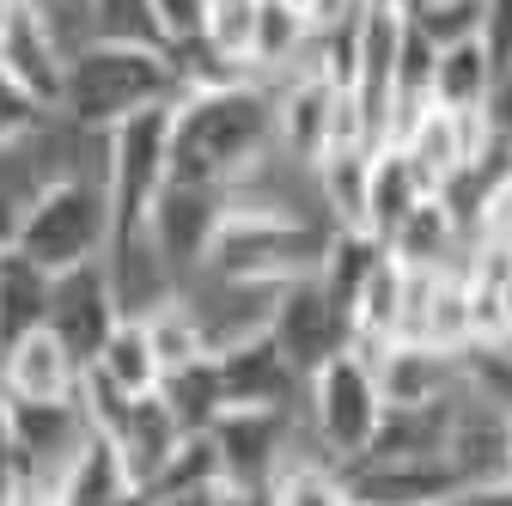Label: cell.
<instances>
[{
	"mask_svg": "<svg viewBox=\"0 0 512 506\" xmlns=\"http://www.w3.org/2000/svg\"><path fill=\"white\" fill-rule=\"evenodd\" d=\"M128 318V305L110 281L104 263H86V269H68L55 275V299H49V330L68 342L86 366L98 360V348L110 342V330Z\"/></svg>",
	"mask_w": 512,
	"mask_h": 506,
	"instance_id": "cell-11",
	"label": "cell"
},
{
	"mask_svg": "<svg viewBox=\"0 0 512 506\" xmlns=\"http://www.w3.org/2000/svg\"><path fill=\"white\" fill-rule=\"evenodd\" d=\"M214 446L226 464L232 494H263L275 470L287 464V439H293V409H226L214 427Z\"/></svg>",
	"mask_w": 512,
	"mask_h": 506,
	"instance_id": "cell-9",
	"label": "cell"
},
{
	"mask_svg": "<svg viewBox=\"0 0 512 506\" xmlns=\"http://www.w3.org/2000/svg\"><path fill=\"white\" fill-rule=\"evenodd\" d=\"M348 500L354 506H458L482 482L458 464V452L439 458H366L348 464Z\"/></svg>",
	"mask_w": 512,
	"mask_h": 506,
	"instance_id": "cell-6",
	"label": "cell"
},
{
	"mask_svg": "<svg viewBox=\"0 0 512 506\" xmlns=\"http://www.w3.org/2000/svg\"><path fill=\"white\" fill-rule=\"evenodd\" d=\"M0 61L13 68L19 86H31L43 98V110H61L68 104V49H61V37L43 25V13L25 0V13L13 19V31L0 37Z\"/></svg>",
	"mask_w": 512,
	"mask_h": 506,
	"instance_id": "cell-14",
	"label": "cell"
},
{
	"mask_svg": "<svg viewBox=\"0 0 512 506\" xmlns=\"http://www.w3.org/2000/svg\"><path fill=\"white\" fill-rule=\"evenodd\" d=\"M43 98L31 92V86H19L13 80V68L0 61V153H13V147H25L37 129H43Z\"/></svg>",
	"mask_w": 512,
	"mask_h": 506,
	"instance_id": "cell-26",
	"label": "cell"
},
{
	"mask_svg": "<svg viewBox=\"0 0 512 506\" xmlns=\"http://www.w3.org/2000/svg\"><path fill=\"white\" fill-rule=\"evenodd\" d=\"M464 214L445 202V196H427L397 232H391V257L403 263V269H415V275H445V269H470V263H458L464 257Z\"/></svg>",
	"mask_w": 512,
	"mask_h": 506,
	"instance_id": "cell-15",
	"label": "cell"
},
{
	"mask_svg": "<svg viewBox=\"0 0 512 506\" xmlns=\"http://www.w3.org/2000/svg\"><path fill=\"white\" fill-rule=\"evenodd\" d=\"M25 13V0H0V37H7L13 31V19Z\"/></svg>",
	"mask_w": 512,
	"mask_h": 506,
	"instance_id": "cell-33",
	"label": "cell"
},
{
	"mask_svg": "<svg viewBox=\"0 0 512 506\" xmlns=\"http://www.w3.org/2000/svg\"><path fill=\"white\" fill-rule=\"evenodd\" d=\"M86 372H98L104 385L122 391V397H153V391L165 385V366H159V348H153V336H147V318H141V311H128V318L110 330V342L98 348V360H92Z\"/></svg>",
	"mask_w": 512,
	"mask_h": 506,
	"instance_id": "cell-20",
	"label": "cell"
},
{
	"mask_svg": "<svg viewBox=\"0 0 512 506\" xmlns=\"http://www.w3.org/2000/svg\"><path fill=\"white\" fill-rule=\"evenodd\" d=\"M135 500H141V488L104 433H92L74 452V464L55 476V506H135Z\"/></svg>",
	"mask_w": 512,
	"mask_h": 506,
	"instance_id": "cell-18",
	"label": "cell"
},
{
	"mask_svg": "<svg viewBox=\"0 0 512 506\" xmlns=\"http://www.w3.org/2000/svg\"><path fill=\"white\" fill-rule=\"evenodd\" d=\"M378 366V391L391 409H427V403H452L470 391V372L458 348H433V342H391L372 354Z\"/></svg>",
	"mask_w": 512,
	"mask_h": 506,
	"instance_id": "cell-12",
	"label": "cell"
},
{
	"mask_svg": "<svg viewBox=\"0 0 512 506\" xmlns=\"http://www.w3.org/2000/svg\"><path fill=\"white\" fill-rule=\"evenodd\" d=\"M305 409H311V439L330 464H360L372 452V439L384 427V391H378V366L366 348H342L330 366H317L305 378Z\"/></svg>",
	"mask_w": 512,
	"mask_h": 506,
	"instance_id": "cell-5",
	"label": "cell"
},
{
	"mask_svg": "<svg viewBox=\"0 0 512 506\" xmlns=\"http://www.w3.org/2000/svg\"><path fill=\"white\" fill-rule=\"evenodd\" d=\"M13 250L49 275H68V269H86V263H104L110 257V196L104 183L92 177H43L25 208L13 214V232H7Z\"/></svg>",
	"mask_w": 512,
	"mask_h": 506,
	"instance_id": "cell-4",
	"label": "cell"
},
{
	"mask_svg": "<svg viewBox=\"0 0 512 506\" xmlns=\"http://www.w3.org/2000/svg\"><path fill=\"white\" fill-rule=\"evenodd\" d=\"M269 336L281 342V354L311 378L317 366H330L342 348H354V324L348 311L324 293V281L305 275V281H287L269 293Z\"/></svg>",
	"mask_w": 512,
	"mask_h": 506,
	"instance_id": "cell-7",
	"label": "cell"
},
{
	"mask_svg": "<svg viewBox=\"0 0 512 506\" xmlns=\"http://www.w3.org/2000/svg\"><path fill=\"white\" fill-rule=\"evenodd\" d=\"M214 366H220L226 409H293L299 391H305V372L281 354V342L269 336V324L220 336L214 342Z\"/></svg>",
	"mask_w": 512,
	"mask_h": 506,
	"instance_id": "cell-8",
	"label": "cell"
},
{
	"mask_svg": "<svg viewBox=\"0 0 512 506\" xmlns=\"http://www.w3.org/2000/svg\"><path fill=\"white\" fill-rule=\"evenodd\" d=\"M31 488H43V482H31V464H25V452H19V433H13L7 391H0V506H19Z\"/></svg>",
	"mask_w": 512,
	"mask_h": 506,
	"instance_id": "cell-28",
	"label": "cell"
},
{
	"mask_svg": "<svg viewBox=\"0 0 512 506\" xmlns=\"http://www.w3.org/2000/svg\"><path fill=\"white\" fill-rule=\"evenodd\" d=\"M500 159H506V177H512V147H506V153H500Z\"/></svg>",
	"mask_w": 512,
	"mask_h": 506,
	"instance_id": "cell-35",
	"label": "cell"
},
{
	"mask_svg": "<svg viewBox=\"0 0 512 506\" xmlns=\"http://www.w3.org/2000/svg\"><path fill=\"white\" fill-rule=\"evenodd\" d=\"M208 7L214 0H153V25H159V43H189L208 31Z\"/></svg>",
	"mask_w": 512,
	"mask_h": 506,
	"instance_id": "cell-29",
	"label": "cell"
},
{
	"mask_svg": "<svg viewBox=\"0 0 512 506\" xmlns=\"http://www.w3.org/2000/svg\"><path fill=\"white\" fill-rule=\"evenodd\" d=\"M232 488H208V494H141L135 506H226Z\"/></svg>",
	"mask_w": 512,
	"mask_h": 506,
	"instance_id": "cell-32",
	"label": "cell"
},
{
	"mask_svg": "<svg viewBox=\"0 0 512 506\" xmlns=\"http://www.w3.org/2000/svg\"><path fill=\"white\" fill-rule=\"evenodd\" d=\"M80 378H86V360L49 324L19 336L7 354H0V391L25 397V403H68V397H80Z\"/></svg>",
	"mask_w": 512,
	"mask_h": 506,
	"instance_id": "cell-13",
	"label": "cell"
},
{
	"mask_svg": "<svg viewBox=\"0 0 512 506\" xmlns=\"http://www.w3.org/2000/svg\"><path fill=\"white\" fill-rule=\"evenodd\" d=\"M177 98H183V80L171 68L165 43H104V37H92L86 49L68 55V104L61 110L92 135H110L116 122H128L135 110L177 104Z\"/></svg>",
	"mask_w": 512,
	"mask_h": 506,
	"instance_id": "cell-3",
	"label": "cell"
},
{
	"mask_svg": "<svg viewBox=\"0 0 512 506\" xmlns=\"http://www.w3.org/2000/svg\"><path fill=\"white\" fill-rule=\"evenodd\" d=\"M433 196L427 177L415 171V159L403 153V141L372 147V171H366V232L391 244V232Z\"/></svg>",
	"mask_w": 512,
	"mask_h": 506,
	"instance_id": "cell-17",
	"label": "cell"
},
{
	"mask_svg": "<svg viewBox=\"0 0 512 506\" xmlns=\"http://www.w3.org/2000/svg\"><path fill=\"white\" fill-rule=\"evenodd\" d=\"M275 147H281V86L263 74L183 92L171 104V183L183 189H238Z\"/></svg>",
	"mask_w": 512,
	"mask_h": 506,
	"instance_id": "cell-1",
	"label": "cell"
},
{
	"mask_svg": "<svg viewBox=\"0 0 512 506\" xmlns=\"http://www.w3.org/2000/svg\"><path fill=\"white\" fill-rule=\"evenodd\" d=\"M330 232H317L269 202H238L226 208L214 244H208V275L226 287H250V293H275L287 281H305L324 269Z\"/></svg>",
	"mask_w": 512,
	"mask_h": 506,
	"instance_id": "cell-2",
	"label": "cell"
},
{
	"mask_svg": "<svg viewBox=\"0 0 512 506\" xmlns=\"http://www.w3.org/2000/svg\"><path fill=\"white\" fill-rule=\"evenodd\" d=\"M409 25L433 49L470 43V37H482V0H409Z\"/></svg>",
	"mask_w": 512,
	"mask_h": 506,
	"instance_id": "cell-25",
	"label": "cell"
},
{
	"mask_svg": "<svg viewBox=\"0 0 512 506\" xmlns=\"http://www.w3.org/2000/svg\"><path fill=\"white\" fill-rule=\"evenodd\" d=\"M49 299H55V275L37 269L25 250H13L0 238V354H7L19 336L49 324Z\"/></svg>",
	"mask_w": 512,
	"mask_h": 506,
	"instance_id": "cell-19",
	"label": "cell"
},
{
	"mask_svg": "<svg viewBox=\"0 0 512 506\" xmlns=\"http://www.w3.org/2000/svg\"><path fill=\"white\" fill-rule=\"evenodd\" d=\"M482 116H488V135H494V147L506 153V147H512V68L494 80V98H488V110H482Z\"/></svg>",
	"mask_w": 512,
	"mask_h": 506,
	"instance_id": "cell-31",
	"label": "cell"
},
{
	"mask_svg": "<svg viewBox=\"0 0 512 506\" xmlns=\"http://www.w3.org/2000/svg\"><path fill=\"white\" fill-rule=\"evenodd\" d=\"M104 439L122 452V464H128V476H135V488H147V482L165 470V458L183 446V421L171 415L165 391H153V397H135V403H128Z\"/></svg>",
	"mask_w": 512,
	"mask_h": 506,
	"instance_id": "cell-16",
	"label": "cell"
},
{
	"mask_svg": "<svg viewBox=\"0 0 512 506\" xmlns=\"http://www.w3.org/2000/svg\"><path fill=\"white\" fill-rule=\"evenodd\" d=\"M92 37H104V43H159L153 0H92Z\"/></svg>",
	"mask_w": 512,
	"mask_h": 506,
	"instance_id": "cell-27",
	"label": "cell"
},
{
	"mask_svg": "<svg viewBox=\"0 0 512 506\" xmlns=\"http://www.w3.org/2000/svg\"><path fill=\"white\" fill-rule=\"evenodd\" d=\"M256 31H263V0H214L202 37L232 61V68L256 74Z\"/></svg>",
	"mask_w": 512,
	"mask_h": 506,
	"instance_id": "cell-24",
	"label": "cell"
},
{
	"mask_svg": "<svg viewBox=\"0 0 512 506\" xmlns=\"http://www.w3.org/2000/svg\"><path fill=\"white\" fill-rule=\"evenodd\" d=\"M159 391H165L171 415L183 421V433H208V427L226 415V391H220V366H214V354H202L196 366L171 372Z\"/></svg>",
	"mask_w": 512,
	"mask_h": 506,
	"instance_id": "cell-23",
	"label": "cell"
},
{
	"mask_svg": "<svg viewBox=\"0 0 512 506\" xmlns=\"http://www.w3.org/2000/svg\"><path fill=\"white\" fill-rule=\"evenodd\" d=\"M263 500H269V506H354L342 464H330L324 452L287 458V464L275 470V482L263 488Z\"/></svg>",
	"mask_w": 512,
	"mask_h": 506,
	"instance_id": "cell-22",
	"label": "cell"
},
{
	"mask_svg": "<svg viewBox=\"0 0 512 506\" xmlns=\"http://www.w3.org/2000/svg\"><path fill=\"white\" fill-rule=\"evenodd\" d=\"M494 80H500V61L488 55L482 37L452 43V49H439V68H433V104L458 110V116H482L494 98Z\"/></svg>",
	"mask_w": 512,
	"mask_h": 506,
	"instance_id": "cell-21",
	"label": "cell"
},
{
	"mask_svg": "<svg viewBox=\"0 0 512 506\" xmlns=\"http://www.w3.org/2000/svg\"><path fill=\"white\" fill-rule=\"evenodd\" d=\"M482 43L506 74L512 68V0H482Z\"/></svg>",
	"mask_w": 512,
	"mask_h": 506,
	"instance_id": "cell-30",
	"label": "cell"
},
{
	"mask_svg": "<svg viewBox=\"0 0 512 506\" xmlns=\"http://www.w3.org/2000/svg\"><path fill=\"white\" fill-rule=\"evenodd\" d=\"M506 482H512V415H506Z\"/></svg>",
	"mask_w": 512,
	"mask_h": 506,
	"instance_id": "cell-34",
	"label": "cell"
},
{
	"mask_svg": "<svg viewBox=\"0 0 512 506\" xmlns=\"http://www.w3.org/2000/svg\"><path fill=\"white\" fill-rule=\"evenodd\" d=\"M232 196H238V189H183V183H171L165 196H159V208H153L147 250H153L171 275L208 269V244H214V232H220Z\"/></svg>",
	"mask_w": 512,
	"mask_h": 506,
	"instance_id": "cell-10",
	"label": "cell"
}]
</instances>
